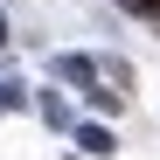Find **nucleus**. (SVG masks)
I'll return each instance as SVG.
<instances>
[{"label": "nucleus", "instance_id": "f257e3e1", "mask_svg": "<svg viewBox=\"0 0 160 160\" xmlns=\"http://www.w3.org/2000/svg\"><path fill=\"white\" fill-rule=\"evenodd\" d=\"M125 7H132V14H153V21H160V0H125Z\"/></svg>", "mask_w": 160, "mask_h": 160}]
</instances>
